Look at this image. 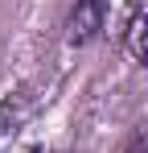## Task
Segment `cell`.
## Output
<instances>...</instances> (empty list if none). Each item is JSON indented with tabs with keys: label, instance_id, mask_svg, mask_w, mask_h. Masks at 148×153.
Wrapping results in <instances>:
<instances>
[{
	"label": "cell",
	"instance_id": "277c9868",
	"mask_svg": "<svg viewBox=\"0 0 148 153\" xmlns=\"http://www.w3.org/2000/svg\"><path fill=\"white\" fill-rule=\"evenodd\" d=\"M119 153H148V120H140V124L132 128V137L123 141Z\"/></svg>",
	"mask_w": 148,
	"mask_h": 153
},
{
	"label": "cell",
	"instance_id": "3957f363",
	"mask_svg": "<svg viewBox=\"0 0 148 153\" xmlns=\"http://www.w3.org/2000/svg\"><path fill=\"white\" fill-rule=\"evenodd\" d=\"M123 50H127V58H132L136 66L148 71V13H136V17L127 21V29H123Z\"/></svg>",
	"mask_w": 148,
	"mask_h": 153
},
{
	"label": "cell",
	"instance_id": "6da1fadb",
	"mask_svg": "<svg viewBox=\"0 0 148 153\" xmlns=\"http://www.w3.org/2000/svg\"><path fill=\"white\" fill-rule=\"evenodd\" d=\"M107 8H111V0H74L66 8V21H62L66 46L82 50V46L99 42V33L107 29Z\"/></svg>",
	"mask_w": 148,
	"mask_h": 153
},
{
	"label": "cell",
	"instance_id": "7a4b0ae2",
	"mask_svg": "<svg viewBox=\"0 0 148 153\" xmlns=\"http://www.w3.org/2000/svg\"><path fill=\"white\" fill-rule=\"evenodd\" d=\"M33 116H37V100H33V91H29V87L8 91V95L0 100V149L12 145V141H21V137H29Z\"/></svg>",
	"mask_w": 148,
	"mask_h": 153
}]
</instances>
